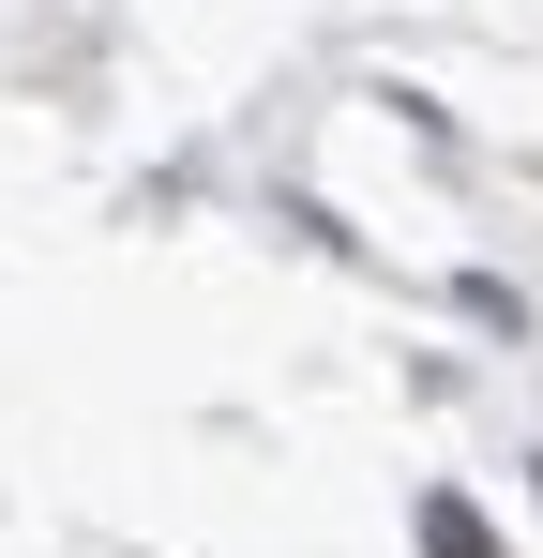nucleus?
<instances>
[{"instance_id": "obj_1", "label": "nucleus", "mask_w": 543, "mask_h": 558, "mask_svg": "<svg viewBox=\"0 0 543 558\" xmlns=\"http://www.w3.org/2000/svg\"><path fill=\"white\" fill-rule=\"evenodd\" d=\"M423 544H438V558H498V544H483V513H468V498H423Z\"/></svg>"}]
</instances>
